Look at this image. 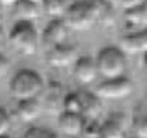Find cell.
<instances>
[{
  "mask_svg": "<svg viewBox=\"0 0 147 138\" xmlns=\"http://www.w3.org/2000/svg\"><path fill=\"white\" fill-rule=\"evenodd\" d=\"M44 87L42 77L32 70H21L10 81V92L17 101L38 98L44 91Z\"/></svg>",
  "mask_w": 147,
  "mask_h": 138,
  "instance_id": "6da1fadb",
  "label": "cell"
},
{
  "mask_svg": "<svg viewBox=\"0 0 147 138\" xmlns=\"http://www.w3.org/2000/svg\"><path fill=\"white\" fill-rule=\"evenodd\" d=\"M9 43L23 56H32L38 52V32L31 21H17L9 34Z\"/></svg>",
  "mask_w": 147,
  "mask_h": 138,
  "instance_id": "7a4b0ae2",
  "label": "cell"
},
{
  "mask_svg": "<svg viewBox=\"0 0 147 138\" xmlns=\"http://www.w3.org/2000/svg\"><path fill=\"white\" fill-rule=\"evenodd\" d=\"M98 74L105 80L122 77L126 70V55L119 47H104L95 59Z\"/></svg>",
  "mask_w": 147,
  "mask_h": 138,
  "instance_id": "3957f363",
  "label": "cell"
},
{
  "mask_svg": "<svg viewBox=\"0 0 147 138\" xmlns=\"http://www.w3.org/2000/svg\"><path fill=\"white\" fill-rule=\"evenodd\" d=\"M63 21L67 28H73L76 31H87L92 25L97 24V17L94 7L90 0H80L67 7L63 15Z\"/></svg>",
  "mask_w": 147,
  "mask_h": 138,
  "instance_id": "277c9868",
  "label": "cell"
},
{
  "mask_svg": "<svg viewBox=\"0 0 147 138\" xmlns=\"http://www.w3.org/2000/svg\"><path fill=\"white\" fill-rule=\"evenodd\" d=\"M133 91V84L127 77H118L113 80H105L101 82L97 89L95 95L102 99H122L129 96Z\"/></svg>",
  "mask_w": 147,
  "mask_h": 138,
  "instance_id": "5b68a950",
  "label": "cell"
},
{
  "mask_svg": "<svg viewBox=\"0 0 147 138\" xmlns=\"http://www.w3.org/2000/svg\"><path fill=\"white\" fill-rule=\"evenodd\" d=\"M48 63L55 69H65L69 67L77 59V49L74 45H56L48 49Z\"/></svg>",
  "mask_w": 147,
  "mask_h": 138,
  "instance_id": "8992f818",
  "label": "cell"
},
{
  "mask_svg": "<svg viewBox=\"0 0 147 138\" xmlns=\"http://www.w3.org/2000/svg\"><path fill=\"white\" fill-rule=\"evenodd\" d=\"M67 38V25L63 18H53L49 21L42 32V45L48 49L65 43Z\"/></svg>",
  "mask_w": 147,
  "mask_h": 138,
  "instance_id": "52a82bcc",
  "label": "cell"
},
{
  "mask_svg": "<svg viewBox=\"0 0 147 138\" xmlns=\"http://www.w3.org/2000/svg\"><path fill=\"white\" fill-rule=\"evenodd\" d=\"M73 75L80 84H91L98 77L95 60L90 56H81L74 60Z\"/></svg>",
  "mask_w": 147,
  "mask_h": 138,
  "instance_id": "ba28073f",
  "label": "cell"
},
{
  "mask_svg": "<svg viewBox=\"0 0 147 138\" xmlns=\"http://www.w3.org/2000/svg\"><path fill=\"white\" fill-rule=\"evenodd\" d=\"M119 49L125 55H142L147 50V32L137 31L132 34H126L121 38Z\"/></svg>",
  "mask_w": 147,
  "mask_h": 138,
  "instance_id": "9c48e42d",
  "label": "cell"
},
{
  "mask_svg": "<svg viewBox=\"0 0 147 138\" xmlns=\"http://www.w3.org/2000/svg\"><path fill=\"white\" fill-rule=\"evenodd\" d=\"M44 101L41 102L42 110L48 113H56L60 110L63 105V96H62V85L56 81H51L48 87H44Z\"/></svg>",
  "mask_w": 147,
  "mask_h": 138,
  "instance_id": "30bf717a",
  "label": "cell"
},
{
  "mask_svg": "<svg viewBox=\"0 0 147 138\" xmlns=\"http://www.w3.org/2000/svg\"><path fill=\"white\" fill-rule=\"evenodd\" d=\"M86 119L81 115L77 113H69V112H63L59 116V128L60 131L67 135V137H79L81 135V130L84 126Z\"/></svg>",
  "mask_w": 147,
  "mask_h": 138,
  "instance_id": "8fae6325",
  "label": "cell"
},
{
  "mask_svg": "<svg viewBox=\"0 0 147 138\" xmlns=\"http://www.w3.org/2000/svg\"><path fill=\"white\" fill-rule=\"evenodd\" d=\"M81 102V115L84 119H97L102 110V105L100 102V98L95 93H91L88 91L77 92Z\"/></svg>",
  "mask_w": 147,
  "mask_h": 138,
  "instance_id": "7c38bea8",
  "label": "cell"
},
{
  "mask_svg": "<svg viewBox=\"0 0 147 138\" xmlns=\"http://www.w3.org/2000/svg\"><path fill=\"white\" fill-rule=\"evenodd\" d=\"M42 113V105L38 98L34 99H25L18 101L17 106V115L25 123H32L35 121Z\"/></svg>",
  "mask_w": 147,
  "mask_h": 138,
  "instance_id": "4fadbf2b",
  "label": "cell"
},
{
  "mask_svg": "<svg viewBox=\"0 0 147 138\" xmlns=\"http://www.w3.org/2000/svg\"><path fill=\"white\" fill-rule=\"evenodd\" d=\"M95 17H97V23L104 25V27H111L115 23V13H113V6L109 0H90Z\"/></svg>",
  "mask_w": 147,
  "mask_h": 138,
  "instance_id": "5bb4252c",
  "label": "cell"
},
{
  "mask_svg": "<svg viewBox=\"0 0 147 138\" xmlns=\"http://www.w3.org/2000/svg\"><path fill=\"white\" fill-rule=\"evenodd\" d=\"M14 13H16L18 21H31L32 23L39 15V9L36 4L31 3V1L18 0L14 4Z\"/></svg>",
  "mask_w": 147,
  "mask_h": 138,
  "instance_id": "9a60e30c",
  "label": "cell"
},
{
  "mask_svg": "<svg viewBox=\"0 0 147 138\" xmlns=\"http://www.w3.org/2000/svg\"><path fill=\"white\" fill-rule=\"evenodd\" d=\"M125 20H126V23L127 24L135 25V27L144 25V24L147 23L146 6L142 4V6H137V7H133V9L125 10Z\"/></svg>",
  "mask_w": 147,
  "mask_h": 138,
  "instance_id": "2e32d148",
  "label": "cell"
},
{
  "mask_svg": "<svg viewBox=\"0 0 147 138\" xmlns=\"http://www.w3.org/2000/svg\"><path fill=\"white\" fill-rule=\"evenodd\" d=\"M44 10L48 15L53 18H63L65 13L67 10L65 0H44Z\"/></svg>",
  "mask_w": 147,
  "mask_h": 138,
  "instance_id": "e0dca14e",
  "label": "cell"
},
{
  "mask_svg": "<svg viewBox=\"0 0 147 138\" xmlns=\"http://www.w3.org/2000/svg\"><path fill=\"white\" fill-rule=\"evenodd\" d=\"M101 138H125V130L118 123L108 119L101 124Z\"/></svg>",
  "mask_w": 147,
  "mask_h": 138,
  "instance_id": "ac0fdd59",
  "label": "cell"
},
{
  "mask_svg": "<svg viewBox=\"0 0 147 138\" xmlns=\"http://www.w3.org/2000/svg\"><path fill=\"white\" fill-rule=\"evenodd\" d=\"M62 109H63V112L81 115V102H80L79 95H77V93H67V95L63 98Z\"/></svg>",
  "mask_w": 147,
  "mask_h": 138,
  "instance_id": "d6986e66",
  "label": "cell"
},
{
  "mask_svg": "<svg viewBox=\"0 0 147 138\" xmlns=\"http://www.w3.org/2000/svg\"><path fill=\"white\" fill-rule=\"evenodd\" d=\"M81 135L84 138H101V124L97 123V119H86Z\"/></svg>",
  "mask_w": 147,
  "mask_h": 138,
  "instance_id": "ffe728a7",
  "label": "cell"
},
{
  "mask_svg": "<svg viewBox=\"0 0 147 138\" xmlns=\"http://www.w3.org/2000/svg\"><path fill=\"white\" fill-rule=\"evenodd\" d=\"M132 128L137 138H147V119L144 115L136 116L132 120Z\"/></svg>",
  "mask_w": 147,
  "mask_h": 138,
  "instance_id": "44dd1931",
  "label": "cell"
},
{
  "mask_svg": "<svg viewBox=\"0 0 147 138\" xmlns=\"http://www.w3.org/2000/svg\"><path fill=\"white\" fill-rule=\"evenodd\" d=\"M24 138H56V135L51 131H48L45 128H41V127H32L30 128Z\"/></svg>",
  "mask_w": 147,
  "mask_h": 138,
  "instance_id": "7402d4cb",
  "label": "cell"
},
{
  "mask_svg": "<svg viewBox=\"0 0 147 138\" xmlns=\"http://www.w3.org/2000/svg\"><path fill=\"white\" fill-rule=\"evenodd\" d=\"M11 119L4 107H0V135H6L10 131Z\"/></svg>",
  "mask_w": 147,
  "mask_h": 138,
  "instance_id": "603a6c76",
  "label": "cell"
},
{
  "mask_svg": "<svg viewBox=\"0 0 147 138\" xmlns=\"http://www.w3.org/2000/svg\"><path fill=\"white\" fill-rule=\"evenodd\" d=\"M113 1L123 10H129V9H133V7L144 4V0H113Z\"/></svg>",
  "mask_w": 147,
  "mask_h": 138,
  "instance_id": "cb8c5ba5",
  "label": "cell"
},
{
  "mask_svg": "<svg viewBox=\"0 0 147 138\" xmlns=\"http://www.w3.org/2000/svg\"><path fill=\"white\" fill-rule=\"evenodd\" d=\"M111 120H113L115 123H118L119 126L123 128L125 131H126V127H127V123H129V120H127V117L122 113V112H116V113H113L111 117H109Z\"/></svg>",
  "mask_w": 147,
  "mask_h": 138,
  "instance_id": "d4e9b609",
  "label": "cell"
},
{
  "mask_svg": "<svg viewBox=\"0 0 147 138\" xmlns=\"http://www.w3.org/2000/svg\"><path fill=\"white\" fill-rule=\"evenodd\" d=\"M9 69H10V63H9V60H7V57H6L4 55L0 53V78H3V77L7 75Z\"/></svg>",
  "mask_w": 147,
  "mask_h": 138,
  "instance_id": "484cf974",
  "label": "cell"
},
{
  "mask_svg": "<svg viewBox=\"0 0 147 138\" xmlns=\"http://www.w3.org/2000/svg\"><path fill=\"white\" fill-rule=\"evenodd\" d=\"M17 1H18V0H0V6H1V7H11Z\"/></svg>",
  "mask_w": 147,
  "mask_h": 138,
  "instance_id": "4316f807",
  "label": "cell"
},
{
  "mask_svg": "<svg viewBox=\"0 0 147 138\" xmlns=\"http://www.w3.org/2000/svg\"><path fill=\"white\" fill-rule=\"evenodd\" d=\"M4 36H6V34H4V29H3V27L0 25V46H1V43L4 42Z\"/></svg>",
  "mask_w": 147,
  "mask_h": 138,
  "instance_id": "83f0119b",
  "label": "cell"
},
{
  "mask_svg": "<svg viewBox=\"0 0 147 138\" xmlns=\"http://www.w3.org/2000/svg\"><path fill=\"white\" fill-rule=\"evenodd\" d=\"M27 1H31V3H34V4H36V6H39V4L44 3V0H27Z\"/></svg>",
  "mask_w": 147,
  "mask_h": 138,
  "instance_id": "f1b7e54d",
  "label": "cell"
},
{
  "mask_svg": "<svg viewBox=\"0 0 147 138\" xmlns=\"http://www.w3.org/2000/svg\"><path fill=\"white\" fill-rule=\"evenodd\" d=\"M0 138H10V137H9V135L6 134V135H0Z\"/></svg>",
  "mask_w": 147,
  "mask_h": 138,
  "instance_id": "f546056e",
  "label": "cell"
},
{
  "mask_svg": "<svg viewBox=\"0 0 147 138\" xmlns=\"http://www.w3.org/2000/svg\"><path fill=\"white\" fill-rule=\"evenodd\" d=\"M1 9H3V7H1V6H0V13H1Z\"/></svg>",
  "mask_w": 147,
  "mask_h": 138,
  "instance_id": "4dcf8cb0",
  "label": "cell"
}]
</instances>
